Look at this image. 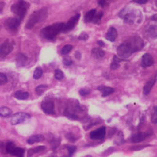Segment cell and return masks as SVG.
Listing matches in <instances>:
<instances>
[{"label":"cell","mask_w":157,"mask_h":157,"mask_svg":"<svg viewBox=\"0 0 157 157\" xmlns=\"http://www.w3.org/2000/svg\"><path fill=\"white\" fill-rule=\"evenodd\" d=\"M150 134H151V132H139V133L133 135L131 138V141H132V143L138 144V143H141V142L144 141Z\"/></svg>","instance_id":"11"},{"label":"cell","mask_w":157,"mask_h":157,"mask_svg":"<svg viewBox=\"0 0 157 157\" xmlns=\"http://www.w3.org/2000/svg\"><path fill=\"white\" fill-rule=\"evenodd\" d=\"M135 3H138V4H146L148 2V0H133Z\"/></svg>","instance_id":"39"},{"label":"cell","mask_w":157,"mask_h":157,"mask_svg":"<svg viewBox=\"0 0 157 157\" xmlns=\"http://www.w3.org/2000/svg\"><path fill=\"white\" fill-rule=\"evenodd\" d=\"M51 144H52V149H55V148H57L60 145V139H54V140H52L51 142Z\"/></svg>","instance_id":"33"},{"label":"cell","mask_w":157,"mask_h":157,"mask_svg":"<svg viewBox=\"0 0 157 157\" xmlns=\"http://www.w3.org/2000/svg\"><path fill=\"white\" fill-rule=\"evenodd\" d=\"M47 17V9L46 8H42L40 9L38 11H35L31 14V16L29 17L27 24H26V28L29 29H32L37 23L44 20Z\"/></svg>","instance_id":"2"},{"label":"cell","mask_w":157,"mask_h":157,"mask_svg":"<svg viewBox=\"0 0 157 157\" xmlns=\"http://www.w3.org/2000/svg\"><path fill=\"white\" fill-rule=\"evenodd\" d=\"M106 136V128L105 127H101L98 130H95L93 132H90L89 137L92 140H102L104 139Z\"/></svg>","instance_id":"10"},{"label":"cell","mask_w":157,"mask_h":157,"mask_svg":"<svg viewBox=\"0 0 157 157\" xmlns=\"http://www.w3.org/2000/svg\"><path fill=\"white\" fill-rule=\"evenodd\" d=\"M79 18H80V14H76L75 16L72 17L68 20L67 23H64V27H63V32H67V31L73 29L75 27L76 23L78 22Z\"/></svg>","instance_id":"9"},{"label":"cell","mask_w":157,"mask_h":157,"mask_svg":"<svg viewBox=\"0 0 157 157\" xmlns=\"http://www.w3.org/2000/svg\"><path fill=\"white\" fill-rule=\"evenodd\" d=\"M124 42L127 44V46L130 48V50L132 52L140 51L144 47V40L139 36H133V37L128 39L127 40H125Z\"/></svg>","instance_id":"4"},{"label":"cell","mask_w":157,"mask_h":157,"mask_svg":"<svg viewBox=\"0 0 157 157\" xmlns=\"http://www.w3.org/2000/svg\"><path fill=\"white\" fill-rule=\"evenodd\" d=\"M47 88H48V86H47L46 85H40V86H37V87H36V93H37V95H39V96L42 95V93H43L44 91H46Z\"/></svg>","instance_id":"25"},{"label":"cell","mask_w":157,"mask_h":157,"mask_svg":"<svg viewBox=\"0 0 157 157\" xmlns=\"http://www.w3.org/2000/svg\"><path fill=\"white\" fill-rule=\"evenodd\" d=\"M16 145L13 144V143H7L6 144V153H8V154H10L11 153V151L14 149V147H15Z\"/></svg>","instance_id":"29"},{"label":"cell","mask_w":157,"mask_h":157,"mask_svg":"<svg viewBox=\"0 0 157 157\" xmlns=\"http://www.w3.org/2000/svg\"><path fill=\"white\" fill-rule=\"evenodd\" d=\"M20 20L21 19H19L18 17H9V18H7L6 20L5 27L8 31L12 32V33H15L17 30L18 27H19Z\"/></svg>","instance_id":"5"},{"label":"cell","mask_w":157,"mask_h":157,"mask_svg":"<svg viewBox=\"0 0 157 157\" xmlns=\"http://www.w3.org/2000/svg\"><path fill=\"white\" fill-rule=\"evenodd\" d=\"M91 52H92V55L97 59H101L105 56V52L100 48H94Z\"/></svg>","instance_id":"16"},{"label":"cell","mask_w":157,"mask_h":157,"mask_svg":"<svg viewBox=\"0 0 157 157\" xmlns=\"http://www.w3.org/2000/svg\"><path fill=\"white\" fill-rule=\"evenodd\" d=\"M152 20H155V21H157V14L152 17Z\"/></svg>","instance_id":"42"},{"label":"cell","mask_w":157,"mask_h":157,"mask_svg":"<svg viewBox=\"0 0 157 157\" xmlns=\"http://www.w3.org/2000/svg\"><path fill=\"white\" fill-rule=\"evenodd\" d=\"M29 118V114L24 113V112H18V113H16L15 115L12 116V118L10 120V122H11L12 125H17L19 123L24 122Z\"/></svg>","instance_id":"8"},{"label":"cell","mask_w":157,"mask_h":157,"mask_svg":"<svg viewBox=\"0 0 157 157\" xmlns=\"http://www.w3.org/2000/svg\"><path fill=\"white\" fill-rule=\"evenodd\" d=\"M43 140H44V137H43L42 135L37 134V135H32V136H30V137L28 139L27 143H28L29 144H35V143L42 142Z\"/></svg>","instance_id":"15"},{"label":"cell","mask_w":157,"mask_h":157,"mask_svg":"<svg viewBox=\"0 0 157 157\" xmlns=\"http://www.w3.org/2000/svg\"><path fill=\"white\" fill-rule=\"evenodd\" d=\"M79 93H80V95H81V96H87V95L90 93V90L83 88V89H81V90L79 91Z\"/></svg>","instance_id":"36"},{"label":"cell","mask_w":157,"mask_h":157,"mask_svg":"<svg viewBox=\"0 0 157 157\" xmlns=\"http://www.w3.org/2000/svg\"><path fill=\"white\" fill-rule=\"evenodd\" d=\"M11 113H12V111H11L10 109H8V108H6V107H2V108H0V116H1V117H3V118L8 117V116L11 115Z\"/></svg>","instance_id":"23"},{"label":"cell","mask_w":157,"mask_h":157,"mask_svg":"<svg viewBox=\"0 0 157 157\" xmlns=\"http://www.w3.org/2000/svg\"><path fill=\"white\" fill-rule=\"evenodd\" d=\"M63 73L61 71V70H59V69H57L55 72H54V77L57 79V80H61V79H63Z\"/></svg>","instance_id":"28"},{"label":"cell","mask_w":157,"mask_h":157,"mask_svg":"<svg viewBox=\"0 0 157 157\" xmlns=\"http://www.w3.org/2000/svg\"><path fill=\"white\" fill-rule=\"evenodd\" d=\"M14 97L17 98V99H19V100H25L29 98V93L27 92H23V91H17L15 94H14Z\"/></svg>","instance_id":"19"},{"label":"cell","mask_w":157,"mask_h":157,"mask_svg":"<svg viewBox=\"0 0 157 157\" xmlns=\"http://www.w3.org/2000/svg\"><path fill=\"white\" fill-rule=\"evenodd\" d=\"M14 49V42L11 40H6L0 45V56L5 57L8 55Z\"/></svg>","instance_id":"6"},{"label":"cell","mask_w":157,"mask_h":157,"mask_svg":"<svg viewBox=\"0 0 157 157\" xmlns=\"http://www.w3.org/2000/svg\"><path fill=\"white\" fill-rule=\"evenodd\" d=\"M96 13H97L96 9H91V10H89V11L86 14V16H85V21H86V22H91V21H93Z\"/></svg>","instance_id":"18"},{"label":"cell","mask_w":157,"mask_h":157,"mask_svg":"<svg viewBox=\"0 0 157 157\" xmlns=\"http://www.w3.org/2000/svg\"><path fill=\"white\" fill-rule=\"evenodd\" d=\"M98 44L99 46H101V47L105 46V43H104L103 41H101V40H98Z\"/></svg>","instance_id":"41"},{"label":"cell","mask_w":157,"mask_h":157,"mask_svg":"<svg viewBox=\"0 0 157 157\" xmlns=\"http://www.w3.org/2000/svg\"><path fill=\"white\" fill-rule=\"evenodd\" d=\"M7 82V77L5 74L3 73H0V86H3L5 85L6 83Z\"/></svg>","instance_id":"31"},{"label":"cell","mask_w":157,"mask_h":157,"mask_svg":"<svg viewBox=\"0 0 157 157\" xmlns=\"http://www.w3.org/2000/svg\"><path fill=\"white\" fill-rule=\"evenodd\" d=\"M102 16H103V12H99V13H98L97 15H95V17H94V19H93L94 23H97V24L99 23V21H100Z\"/></svg>","instance_id":"32"},{"label":"cell","mask_w":157,"mask_h":157,"mask_svg":"<svg viewBox=\"0 0 157 157\" xmlns=\"http://www.w3.org/2000/svg\"><path fill=\"white\" fill-rule=\"evenodd\" d=\"M28 6H29V5H28L25 1H23V0H18L17 3H15L14 5H12V6H11V11H12L15 15H17V16L18 17L19 19H21V18H23L24 16L26 15Z\"/></svg>","instance_id":"3"},{"label":"cell","mask_w":157,"mask_h":157,"mask_svg":"<svg viewBox=\"0 0 157 157\" xmlns=\"http://www.w3.org/2000/svg\"><path fill=\"white\" fill-rule=\"evenodd\" d=\"M142 64L144 67H149L154 64V58L151 54L145 53L142 58Z\"/></svg>","instance_id":"12"},{"label":"cell","mask_w":157,"mask_h":157,"mask_svg":"<svg viewBox=\"0 0 157 157\" xmlns=\"http://www.w3.org/2000/svg\"><path fill=\"white\" fill-rule=\"evenodd\" d=\"M98 89L102 92V96L103 97H108V96H109L110 94H112L114 92V88L107 87V86H99Z\"/></svg>","instance_id":"17"},{"label":"cell","mask_w":157,"mask_h":157,"mask_svg":"<svg viewBox=\"0 0 157 157\" xmlns=\"http://www.w3.org/2000/svg\"><path fill=\"white\" fill-rule=\"evenodd\" d=\"M75 56H76V58H77V59H80V53H79L78 52L75 53Z\"/></svg>","instance_id":"43"},{"label":"cell","mask_w":157,"mask_h":157,"mask_svg":"<svg viewBox=\"0 0 157 157\" xmlns=\"http://www.w3.org/2000/svg\"><path fill=\"white\" fill-rule=\"evenodd\" d=\"M63 64H64V65L68 66V65H71V64L73 63V61L71 60V58H69V57H65V58H63Z\"/></svg>","instance_id":"34"},{"label":"cell","mask_w":157,"mask_h":157,"mask_svg":"<svg viewBox=\"0 0 157 157\" xmlns=\"http://www.w3.org/2000/svg\"><path fill=\"white\" fill-rule=\"evenodd\" d=\"M67 150H68V157H72V155L75 154V152L76 151V147L75 146H66Z\"/></svg>","instance_id":"30"},{"label":"cell","mask_w":157,"mask_h":157,"mask_svg":"<svg viewBox=\"0 0 157 157\" xmlns=\"http://www.w3.org/2000/svg\"><path fill=\"white\" fill-rule=\"evenodd\" d=\"M27 62V57L23 53H19L17 57V64L18 66H23Z\"/></svg>","instance_id":"22"},{"label":"cell","mask_w":157,"mask_h":157,"mask_svg":"<svg viewBox=\"0 0 157 157\" xmlns=\"http://www.w3.org/2000/svg\"><path fill=\"white\" fill-rule=\"evenodd\" d=\"M44 150H45V146H38V147H35V148H31L28 152V157H31L34 154L42 152Z\"/></svg>","instance_id":"21"},{"label":"cell","mask_w":157,"mask_h":157,"mask_svg":"<svg viewBox=\"0 0 157 157\" xmlns=\"http://www.w3.org/2000/svg\"><path fill=\"white\" fill-rule=\"evenodd\" d=\"M155 84V78H153V79L149 80V81L144 85V94L145 96L149 95V93L151 92V89L153 88V86H154Z\"/></svg>","instance_id":"14"},{"label":"cell","mask_w":157,"mask_h":157,"mask_svg":"<svg viewBox=\"0 0 157 157\" xmlns=\"http://www.w3.org/2000/svg\"><path fill=\"white\" fill-rule=\"evenodd\" d=\"M152 121L154 123H157V107L154 109V112H153V116H152Z\"/></svg>","instance_id":"35"},{"label":"cell","mask_w":157,"mask_h":157,"mask_svg":"<svg viewBox=\"0 0 157 157\" xmlns=\"http://www.w3.org/2000/svg\"><path fill=\"white\" fill-rule=\"evenodd\" d=\"M72 49H73V46H72V45H65V46H63V49L61 50V53H62L63 55H66V54H68V53L72 51Z\"/></svg>","instance_id":"26"},{"label":"cell","mask_w":157,"mask_h":157,"mask_svg":"<svg viewBox=\"0 0 157 157\" xmlns=\"http://www.w3.org/2000/svg\"><path fill=\"white\" fill-rule=\"evenodd\" d=\"M10 155H14V156L17 157H23L24 155V149L22 148H19V147H14V149L11 151Z\"/></svg>","instance_id":"20"},{"label":"cell","mask_w":157,"mask_h":157,"mask_svg":"<svg viewBox=\"0 0 157 157\" xmlns=\"http://www.w3.org/2000/svg\"><path fill=\"white\" fill-rule=\"evenodd\" d=\"M1 9H2V7H0V12H1Z\"/></svg>","instance_id":"45"},{"label":"cell","mask_w":157,"mask_h":157,"mask_svg":"<svg viewBox=\"0 0 157 157\" xmlns=\"http://www.w3.org/2000/svg\"><path fill=\"white\" fill-rule=\"evenodd\" d=\"M86 157H91L90 155H87V156H86Z\"/></svg>","instance_id":"44"},{"label":"cell","mask_w":157,"mask_h":157,"mask_svg":"<svg viewBox=\"0 0 157 157\" xmlns=\"http://www.w3.org/2000/svg\"><path fill=\"white\" fill-rule=\"evenodd\" d=\"M78 39H79V40H86L88 39V35H87L86 33L83 32V33L78 37Z\"/></svg>","instance_id":"37"},{"label":"cell","mask_w":157,"mask_h":157,"mask_svg":"<svg viewBox=\"0 0 157 157\" xmlns=\"http://www.w3.org/2000/svg\"><path fill=\"white\" fill-rule=\"evenodd\" d=\"M121 61H125V60L118 59V56L115 55V56L113 57V62H112V63H111V65H110V68H111L112 70L118 69L119 66H120V62H121Z\"/></svg>","instance_id":"24"},{"label":"cell","mask_w":157,"mask_h":157,"mask_svg":"<svg viewBox=\"0 0 157 157\" xmlns=\"http://www.w3.org/2000/svg\"><path fill=\"white\" fill-rule=\"evenodd\" d=\"M64 27V23H55L53 25L45 27L44 29H41L40 34L42 36V38L46 39V40H53L61 31H63Z\"/></svg>","instance_id":"1"},{"label":"cell","mask_w":157,"mask_h":157,"mask_svg":"<svg viewBox=\"0 0 157 157\" xmlns=\"http://www.w3.org/2000/svg\"><path fill=\"white\" fill-rule=\"evenodd\" d=\"M148 145H144V146H140V147H135V148H132V150H140V149H143V148H144V147H147Z\"/></svg>","instance_id":"40"},{"label":"cell","mask_w":157,"mask_h":157,"mask_svg":"<svg viewBox=\"0 0 157 157\" xmlns=\"http://www.w3.org/2000/svg\"><path fill=\"white\" fill-rule=\"evenodd\" d=\"M117 37H118V32H117V29L113 27L109 28V29L108 30L107 34H106V39L111 42L115 41L117 40Z\"/></svg>","instance_id":"13"},{"label":"cell","mask_w":157,"mask_h":157,"mask_svg":"<svg viewBox=\"0 0 157 157\" xmlns=\"http://www.w3.org/2000/svg\"><path fill=\"white\" fill-rule=\"evenodd\" d=\"M41 109L48 115L54 114V102L52 98H46L41 103Z\"/></svg>","instance_id":"7"},{"label":"cell","mask_w":157,"mask_h":157,"mask_svg":"<svg viewBox=\"0 0 157 157\" xmlns=\"http://www.w3.org/2000/svg\"><path fill=\"white\" fill-rule=\"evenodd\" d=\"M98 5L104 7L107 5V1L106 0H98Z\"/></svg>","instance_id":"38"},{"label":"cell","mask_w":157,"mask_h":157,"mask_svg":"<svg viewBox=\"0 0 157 157\" xmlns=\"http://www.w3.org/2000/svg\"><path fill=\"white\" fill-rule=\"evenodd\" d=\"M42 69L41 68H37L35 71H34V74H33V77L34 79H40L41 76H42Z\"/></svg>","instance_id":"27"}]
</instances>
